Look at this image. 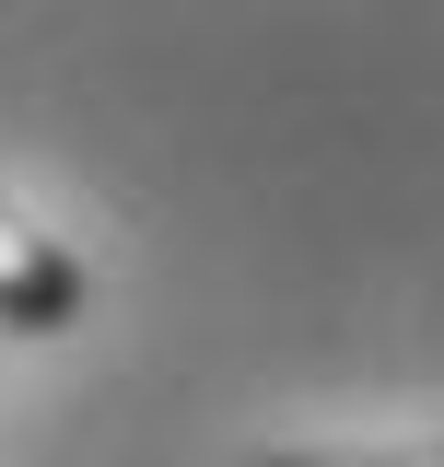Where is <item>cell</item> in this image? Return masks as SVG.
Returning a JSON list of instances; mask_svg holds the SVG:
<instances>
[{
	"label": "cell",
	"instance_id": "obj_1",
	"mask_svg": "<svg viewBox=\"0 0 444 467\" xmlns=\"http://www.w3.org/2000/svg\"><path fill=\"white\" fill-rule=\"evenodd\" d=\"M70 316H82V269L24 211H0V327H70Z\"/></svg>",
	"mask_w": 444,
	"mask_h": 467
},
{
	"label": "cell",
	"instance_id": "obj_2",
	"mask_svg": "<svg viewBox=\"0 0 444 467\" xmlns=\"http://www.w3.org/2000/svg\"><path fill=\"white\" fill-rule=\"evenodd\" d=\"M280 467H444V444H409V456H280Z\"/></svg>",
	"mask_w": 444,
	"mask_h": 467
}]
</instances>
